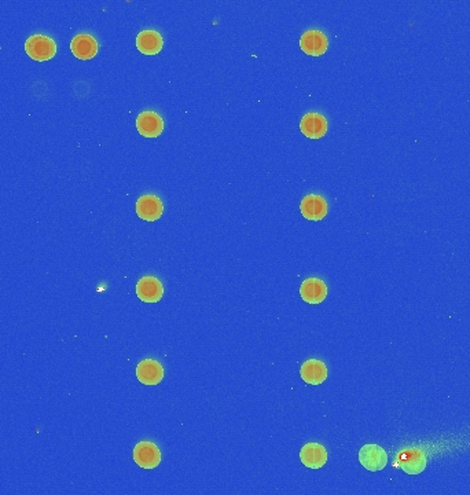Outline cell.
Masks as SVG:
<instances>
[{
    "instance_id": "6da1fadb",
    "label": "cell",
    "mask_w": 470,
    "mask_h": 495,
    "mask_svg": "<svg viewBox=\"0 0 470 495\" xmlns=\"http://www.w3.org/2000/svg\"><path fill=\"white\" fill-rule=\"evenodd\" d=\"M394 466L401 468L407 475H420L427 468V454L418 447H408L396 455Z\"/></svg>"
},
{
    "instance_id": "8992f818",
    "label": "cell",
    "mask_w": 470,
    "mask_h": 495,
    "mask_svg": "<svg viewBox=\"0 0 470 495\" xmlns=\"http://www.w3.org/2000/svg\"><path fill=\"white\" fill-rule=\"evenodd\" d=\"M135 208L136 215L146 222H156L164 212V204L161 199L155 194H143L139 197Z\"/></svg>"
},
{
    "instance_id": "2e32d148",
    "label": "cell",
    "mask_w": 470,
    "mask_h": 495,
    "mask_svg": "<svg viewBox=\"0 0 470 495\" xmlns=\"http://www.w3.org/2000/svg\"><path fill=\"white\" fill-rule=\"evenodd\" d=\"M301 378L311 385H319L327 378V366L319 359H308L301 365Z\"/></svg>"
},
{
    "instance_id": "5bb4252c",
    "label": "cell",
    "mask_w": 470,
    "mask_h": 495,
    "mask_svg": "<svg viewBox=\"0 0 470 495\" xmlns=\"http://www.w3.org/2000/svg\"><path fill=\"white\" fill-rule=\"evenodd\" d=\"M164 45L161 34L153 29H145L136 36V48L145 55H156Z\"/></svg>"
},
{
    "instance_id": "9c48e42d",
    "label": "cell",
    "mask_w": 470,
    "mask_h": 495,
    "mask_svg": "<svg viewBox=\"0 0 470 495\" xmlns=\"http://www.w3.org/2000/svg\"><path fill=\"white\" fill-rule=\"evenodd\" d=\"M98 41L88 34H80L71 41L72 54L81 61L92 59L98 54Z\"/></svg>"
},
{
    "instance_id": "9a60e30c",
    "label": "cell",
    "mask_w": 470,
    "mask_h": 495,
    "mask_svg": "<svg viewBox=\"0 0 470 495\" xmlns=\"http://www.w3.org/2000/svg\"><path fill=\"white\" fill-rule=\"evenodd\" d=\"M300 459L307 468L319 469L327 462V452L319 443H307L300 452Z\"/></svg>"
},
{
    "instance_id": "7a4b0ae2",
    "label": "cell",
    "mask_w": 470,
    "mask_h": 495,
    "mask_svg": "<svg viewBox=\"0 0 470 495\" xmlns=\"http://www.w3.org/2000/svg\"><path fill=\"white\" fill-rule=\"evenodd\" d=\"M27 54L38 62L50 61L57 54V44L45 35H34L25 43Z\"/></svg>"
},
{
    "instance_id": "52a82bcc",
    "label": "cell",
    "mask_w": 470,
    "mask_h": 495,
    "mask_svg": "<svg viewBox=\"0 0 470 495\" xmlns=\"http://www.w3.org/2000/svg\"><path fill=\"white\" fill-rule=\"evenodd\" d=\"M136 129L145 138H158L164 131V120L153 110L142 112L136 117Z\"/></svg>"
},
{
    "instance_id": "8fae6325",
    "label": "cell",
    "mask_w": 470,
    "mask_h": 495,
    "mask_svg": "<svg viewBox=\"0 0 470 495\" xmlns=\"http://www.w3.org/2000/svg\"><path fill=\"white\" fill-rule=\"evenodd\" d=\"M329 128V124L325 116H322L320 113H307L306 116H303L301 122H300V129L301 132L310 138V139H320L326 135Z\"/></svg>"
},
{
    "instance_id": "277c9868",
    "label": "cell",
    "mask_w": 470,
    "mask_h": 495,
    "mask_svg": "<svg viewBox=\"0 0 470 495\" xmlns=\"http://www.w3.org/2000/svg\"><path fill=\"white\" fill-rule=\"evenodd\" d=\"M300 47L307 55L320 57L327 51L329 39L322 31L308 29L300 38Z\"/></svg>"
},
{
    "instance_id": "4fadbf2b",
    "label": "cell",
    "mask_w": 470,
    "mask_h": 495,
    "mask_svg": "<svg viewBox=\"0 0 470 495\" xmlns=\"http://www.w3.org/2000/svg\"><path fill=\"white\" fill-rule=\"evenodd\" d=\"M301 299L310 304H319L327 296V287L319 278H307L300 287Z\"/></svg>"
},
{
    "instance_id": "3957f363",
    "label": "cell",
    "mask_w": 470,
    "mask_h": 495,
    "mask_svg": "<svg viewBox=\"0 0 470 495\" xmlns=\"http://www.w3.org/2000/svg\"><path fill=\"white\" fill-rule=\"evenodd\" d=\"M360 464L370 472L383 471L388 464V454L378 445H366L359 452Z\"/></svg>"
},
{
    "instance_id": "5b68a950",
    "label": "cell",
    "mask_w": 470,
    "mask_h": 495,
    "mask_svg": "<svg viewBox=\"0 0 470 495\" xmlns=\"http://www.w3.org/2000/svg\"><path fill=\"white\" fill-rule=\"evenodd\" d=\"M134 459L143 469H155L161 462V452L153 442H141L134 449Z\"/></svg>"
},
{
    "instance_id": "ba28073f",
    "label": "cell",
    "mask_w": 470,
    "mask_h": 495,
    "mask_svg": "<svg viewBox=\"0 0 470 495\" xmlns=\"http://www.w3.org/2000/svg\"><path fill=\"white\" fill-rule=\"evenodd\" d=\"M300 210L306 219L318 222V220H322L327 215L329 206H327L326 199H323L322 196L308 194L301 200Z\"/></svg>"
},
{
    "instance_id": "7c38bea8",
    "label": "cell",
    "mask_w": 470,
    "mask_h": 495,
    "mask_svg": "<svg viewBox=\"0 0 470 495\" xmlns=\"http://www.w3.org/2000/svg\"><path fill=\"white\" fill-rule=\"evenodd\" d=\"M136 377L145 385H157L164 378V368L155 359H143L136 366Z\"/></svg>"
},
{
    "instance_id": "30bf717a",
    "label": "cell",
    "mask_w": 470,
    "mask_h": 495,
    "mask_svg": "<svg viewBox=\"0 0 470 495\" xmlns=\"http://www.w3.org/2000/svg\"><path fill=\"white\" fill-rule=\"evenodd\" d=\"M136 296L145 303H158L164 296V287L156 277H143L136 284Z\"/></svg>"
}]
</instances>
